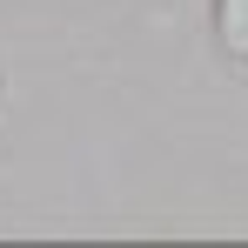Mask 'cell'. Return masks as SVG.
Here are the masks:
<instances>
[{"mask_svg": "<svg viewBox=\"0 0 248 248\" xmlns=\"http://www.w3.org/2000/svg\"><path fill=\"white\" fill-rule=\"evenodd\" d=\"M215 27H221V47L235 61H248V0H221L215 7Z\"/></svg>", "mask_w": 248, "mask_h": 248, "instance_id": "6da1fadb", "label": "cell"}]
</instances>
